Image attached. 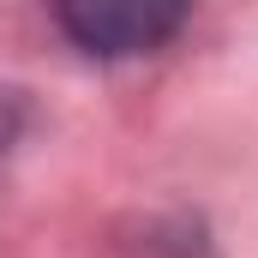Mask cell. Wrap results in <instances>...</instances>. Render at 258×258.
I'll use <instances>...</instances> for the list:
<instances>
[{
  "label": "cell",
  "instance_id": "1",
  "mask_svg": "<svg viewBox=\"0 0 258 258\" xmlns=\"http://www.w3.org/2000/svg\"><path fill=\"white\" fill-rule=\"evenodd\" d=\"M186 12L192 0H54L60 30L84 54H102V60L162 48L186 24Z\"/></svg>",
  "mask_w": 258,
  "mask_h": 258
}]
</instances>
